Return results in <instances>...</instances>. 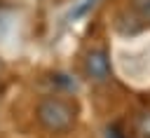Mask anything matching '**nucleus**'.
<instances>
[{"instance_id":"obj_2","label":"nucleus","mask_w":150,"mask_h":138,"mask_svg":"<svg viewBox=\"0 0 150 138\" xmlns=\"http://www.w3.org/2000/svg\"><path fill=\"white\" fill-rule=\"evenodd\" d=\"M87 73L96 80V82H103V80H108V75H110V61H108V54L105 51H91L89 56H87Z\"/></svg>"},{"instance_id":"obj_1","label":"nucleus","mask_w":150,"mask_h":138,"mask_svg":"<svg viewBox=\"0 0 150 138\" xmlns=\"http://www.w3.org/2000/svg\"><path fill=\"white\" fill-rule=\"evenodd\" d=\"M38 122L47 131H68L75 122V108L63 98H45L38 105Z\"/></svg>"},{"instance_id":"obj_4","label":"nucleus","mask_w":150,"mask_h":138,"mask_svg":"<svg viewBox=\"0 0 150 138\" xmlns=\"http://www.w3.org/2000/svg\"><path fill=\"white\" fill-rule=\"evenodd\" d=\"M138 131H141V136L150 138V112H145V115L138 119Z\"/></svg>"},{"instance_id":"obj_5","label":"nucleus","mask_w":150,"mask_h":138,"mask_svg":"<svg viewBox=\"0 0 150 138\" xmlns=\"http://www.w3.org/2000/svg\"><path fill=\"white\" fill-rule=\"evenodd\" d=\"M108 138H122V133H120V131H117V129L112 126V129L108 131Z\"/></svg>"},{"instance_id":"obj_3","label":"nucleus","mask_w":150,"mask_h":138,"mask_svg":"<svg viewBox=\"0 0 150 138\" xmlns=\"http://www.w3.org/2000/svg\"><path fill=\"white\" fill-rule=\"evenodd\" d=\"M131 5H134V9H136L143 19L150 21V0H131Z\"/></svg>"}]
</instances>
